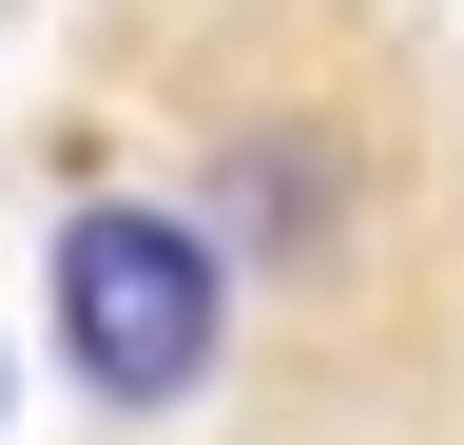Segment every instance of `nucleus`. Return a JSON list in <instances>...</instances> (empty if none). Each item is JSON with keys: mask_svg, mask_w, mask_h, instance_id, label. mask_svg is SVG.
<instances>
[{"mask_svg": "<svg viewBox=\"0 0 464 445\" xmlns=\"http://www.w3.org/2000/svg\"><path fill=\"white\" fill-rule=\"evenodd\" d=\"M39 310H58V368H78L116 426H155V407H213V368L252 349V329H232V271L194 252V213H174V194H136V175L58 213V252H39Z\"/></svg>", "mask_w": 464, "mask_h": 445, "instance_id": "nucleus-2", "label": "nucleus"}, {"mask_svg": "<svg viewBox=\"0 0 464 445\" xmlns=\"http://www.w3.org/2000/svg\"><path fill=\"white\" fill-rule=\"evenodd\" d=\"M0 407H20V368H0Z\"/></svg>", "mask_w": 464, "mask_h": 445, "instance_id": "nucleus-3", "label": "nucleus"}, {"mask_svg": "<svg viewBox=\"0 0 464 445\" xmlns=\"http://www.w3.org/2000/svg\"><path fill=\"white\" fill-rule=\"evenodd\" d=\"M116 117L290 387L406 407L464 368V78L406 0H136Z\"/></svg>", "mask_w": 464, "mask_h": 445, "instance_id": "nucleus-1", "label": "nucleus"}]
</instances>
